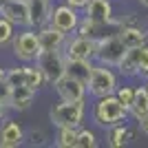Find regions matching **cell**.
<instances>
[{"mask_svg": "<svg viewBox=\"0 0 148 148\" xmlns=\"http://www.w3.org/2000/svg\"><path fill=\"white\" fill-rule=\"evenodd\" d=\"M84 16L95 20L102 27H119L122 22L113 18V5L111 0H88V5L82 9Z\"/></svg>", "mask_w": 148, "mask_h": 148, "instance_id": "obj_10", "label": "cell"}, {"mask_svg": "<svg viewBox=\"0 0 148 148\" xmlns=\"http://www.w3.org/2000/svg\"><path fill=\"white\" fill-rule=\"evenodd\" d=\"M93 122L102 126V128H108V126H115L119 122H126L128 117V108L117 99V95H104V97H97L95 104H93Z\"/></svg>", "mask_w": 148, "mask_h": 148, "instance_id": "obj_1", "label": "cell"}, {"mask_svg": "<svg viewBox=\"0 0 148 148\" xmlns=\"http://www.w3.org/2000/svg\"><path fill=\"white\" fill-rule=\"evenodd\" d=\"M36 93L29 86H11V95H9V108L13 111H27L31 108L33 99H36Z\"/></svg>", "mask_w": 148, "mask_h": 148, "instance_id": "obj_17", "label": "cell"}, {"mask_svg": "<svg viewBox=\"0 0 148 148\" xmlns=\"http://www.w3.org/2000/svg\"><path fill=\"white\" fill-rule=\"evenodd\" d=\"M91 71H93V60H66V75L77 77L84 84L88 82Z\"/></svg>", "mask_w": 148, "mask_h": 148, "instance_id": "obj_20", "label": "cell"}, {"mask_svg": "<svg viewBox=\"0 0 148 148\" xmlns=\"http://www.w3.org/2000/svg\"><path fill=\"white\" fill-rule=\"evenodd\" d=\"M38 33V42L42 51H51V49H64L66 42V33H62L60 29H56L53 25H44L40 29H36Z\"/></svg>", "mask_w": 148, "mask_h": 148, "instance_id": "obj_14", "label": "cell"}, {"mask_svg": "<svg viewBox=\"0 0 148 148\" xmlns=\"http://www.w3.org/2000/svg\"><path fill=\"white\" fill-rule=\"evenodd\" d=\"M64 2H66V5H71L73 9H77V11H82V9L88 5V0H64Z\"/></svg>", "mask_w": 148, "mask_h": 148, "instance_id": "obj_27", "label": "cell"}, {"mask_svg": "<svg viewBox=\"0 0 148 148\" xmlns=\"http://www.w3.org/2000/svg\"><path fill=\"white\" fill-rule=\"evenodd\" d=\"M117 36L122 38V42L126 49H133V47H142V44H146V38H148V31H144L142 27L137 25V22H124L119 25V31Z\"/></svg>", "mask_w": 148, "mask_h": 148, "instance_id": "obj_15", "label": "cell"}, {"mask_svg": "<svg viewBox=\"0 0 148 148\" xmlns=\"http://www.w3.org/2000/svg\"><path fill=\"white\" fill-rule=\"evenodd\" d=\"M80 11L77 9H73L71 5H58L51 9V20H49V25H53L56 29H60L62 33H75L77 31V25H80Z\"/></svg>", "mask_w": 148, "mask_h": 148, "instance_id": "obj_9", "label": "cell"}, {"mask_svg": "<svg viewBox=\"0 0 148 148\" xmlns=\"http://www.w3.org/2000/svg\"><path fill=\"white\" fill-rule=\"evenodd\" d=\"M9 95H11V86L7 82H0V102L2 104H9Z\"/></svg>", "mask_w": 148, "mask_h": 148, "instance_id": "obj_26", "label": "cell"}, {"mask_svg": "<svg viewBox=\"0 0 148 148\" xmlns=\"http://www.w3.org/2000/svg\"><path fill=\"white\" fill-rule=\"evenodd\" d=\"M126 47H124L122 38L117 33H102L97 38V49H95V60L97 64H106V66L117 69V64L122 62Z\"/></svg>", "mask_w": 148, "mask_h": 148, "instance_id": "obj_4", "label": "cell"}, {"mask_svg": "<svg viewBox=\"0 0 148 148\" xmlns=\"http://www.w3.org/2000/svg\"><path fill=\"white\" fill-rule=\"evenodd\" d=\"M25 142V130L18 122L5 119V124L0 126V148H18Z\"/></svg>", "mask_w": 148, "mask_h": 148, "instance_id": "obj_16", "label": "cell"}, {"mask_svg": "<svg viewBox=\"0 0 148 148\" xmlns=\"http://www.w3.org/2000/svg\"><path fill=\"white\" fill-rule=\"evenodd\" d=\"M115 95H117V99L126 106V108H128L130 102H133V97H135V86H128V84L117 86V88H115Z\"/></svg>", "mask_w": 148, "mask_h": 148, "instance_id": "obj_25", "label": "cell"}, {"mask_svg": "<svg viewBox=\"0 0 148 148\" xmlns=\"http://www.w3.org/2000/svg\"><path fill=\"white\" fill-rule=\"evenodd\" d=\"M99 31H102V25H97L95 20L86 18V16H82L75 33H80V36H88V38H99V36H102Z\"/></svg>", "mask_w": 148, "mask_h": 148, "instance_id": "obj_22", "label": "cell"}, {"mask_svg": "<svg viewBox=\"0 0 148 148\" xmlns=\"http://www.w3.org/2000/svg\"><path fill=\"white\" fill-rule=\"evenodd\" d=\"M137 124H139V128H142V133H144V135L148 137V115H146L144 119H139Z\"/></svg>", "mask_w": 148, "mask_h": 148, "instance_id": "obj_28", "label": "cell"}, {"mask_svg": "<svg viewBox=\"0 0 148 148\" xmlns=\"http://www.w3.org/2000/svg\"><path fill=\"white\" fill-rule=\"evenodd\" d=\"M13 29H16V25H11L7 18H2L0 16V47H5V44H9L13 40Z\"/></svg>", "mask_w": 148, "mask_h": 148, "instance_id": "obj_24", "label": "cell"}, {"mask_svg": "<svg viewBox=\"0 0 148 148\" xmlns=\"http://www.w3.org/2000/svg\"><path fill=\"white\" fill-rule=\"evenodd\" d=\"M144 86H146V91H148V82H146V84H144Z\"/></svg>", "mask_w": 148, "mask_h": 148, "instance_id": "obj_32", "label": "cell"}, {"mask_svg": "<svg viewBox=\"0 0 148 148\" xmlns=\"http://www.w3.org/2000/svg\"><path fill=\"white\" fill-rule=\"evenodd\" d=\"M117 86H119V82H117V75H115L113 66L93 64V71L86 82V93L91 97L97 99V97H104V95H113Z\"/></svg>", "mask_w": 148, "mask_h": 148, "instance_id": "obj_3", "label": "cell"}, {"mask_svg": "<svg viewBox=\"0 0 148 148\" xmlns=\"http://www.w3.org/2000/svg\"><path fill=\"white\" fill-rule=\"evenodd\" d=\"M0 16L16 27H29L27 0H0Z\"/></svg>", "mask_w": 148, "mask_h": 148, "instance_id": "obj_12", "label": "cell"}, {"mask_svg": "<svg viewBox=\"0 0 148 148\" xmlns=\"http://www.w3.org/2000/svg\"><path fill=\"white\" fill-rule=\"evenodd\" d=\"M11 44H13V56L18 58L20 62H25V64L36 62L40 51H42L40 49V42H38V33L31 27H27V31L18 33V36H13Z\"/></svg>", "mask_w": 148, "mask_h": 148, "instance_id": "obj_7", "label": "cell"}, {"mask_svg": "<svg viewBox=\"0 0 148 148\" xmlns=\"http://www.w3.org/2000/svg\"><path fill=\"white\" fill-rule=\"evenodd\" d=\"M106 139H108V146L111 148H122L133 139V130L124 122H119V124H115V126H108V137H106Z\"/></svg>", "mask_w": 148, "mask_h": 148, "instance_id": "obj_19", "label": "cell"}, {"mask_svg": "<svg viewBox=\"0 0 148 148\" xmlns=\"http://www.w3.org/2000/svg\"><path fill=\"white\" fill-rule=\"evenodd\" d=\"M146 42H148V38H146Z\"/></svg>", "mask_w": 148, "mask_h": 148, "instance_id": "obj_33", "label": "cell"}, {"mask_svg": "<svg viewBox=\"0 0 148 148\" xmlns=\"http://www.w3.org/2000/svg\"><path fill=\"white\" fill-rule=\"evenodd\" d=\"M97 49V38H88L75 33L71 40L64 42V56L66 60H95Z\"/></svg>", "mask_w": 148, "mask_h": 148, "instance_id": "obj_8", "label": "cell"}, {"mask_svg": "<svg viewBox=\"0 0 148 148\" xmlns=\"http://www.w3.org/2000/svg\"><path fill=\"white\" fill-rule=\"evenodd\" d=\"M29 7V27L31 29H40V27L49 25L51 20V0H27Z\"/></svg>", "mask_w": 148, "mask_h": 148, "instance_id": "obj_13", "label": "cell"}, {"mask_svg": "<svg viewBox=\"0 0 148 148\" xmlns=\"http://www.w3.org/2000/svg\"><path fill=\"white\" fill-rule=\"evenodd\" d=\"M128 115L135 122H139V119H144L148 115V91H146V86L135 88V97H133V102L128 106Z\"/></svg>", "mask_w": 148, "mask_h": 148, "instance_id": "obj_18", "label": "cell"}, {"mask_svg": "<svg viewBox=\"0 0 148 148\" xmlns=\"http://www.w3.org/2000/svg\"><path fill=\"white\" fill-rule=\"evenodd\" d=\"M97 137L88 128H77V139H75V148H97Z\"/></svg>", "mask_w": 148, "mask_h": 148, "instance_id": "obj_23", "label": "cell"}, {"mask_svg": "<svg viewBox=\"0 0 148 148\" xmlns=\"http://www.w3.org/2000/svg\"><path fill=\"white\" fill-rule=\"evenodd\" d=\"M137 2H139L142 7H146V9H148V0H137Z\"/></svg>", "mask_w": 148, "mask_h": 148, "instance_id": "obj_31", "label": "cell"}, {"mask_svg": "<svg viewBox=\"0 0 148 148\" xmlns=\"http://www.w3.org/2000/svg\"><path fill=\"white\" fill-rule=\"evenodd\" d=\"M7 111H9V104H2V102H0V122L7 119Z\"/></svg>", "mask_w": 148, "mask_h": 148, "instance_id": "obj_29", "label": "cell"}, {"mask_svg": "<svg viewBox=\"0 0 148 148\" xmlns=\"http://www.w3.org/2000/svg\"><path fill=\"white\" fill-rule=\"evenodd\" d=\"M84 115H86V99H80V102H66V99H60V104H56L49 113L51 124L60 128V126H73V128H80L82 122H84Z\"/></svg>", "mask_w": 148, "mask_h": 148, "instance_id": "obj_2", "label": "cell"}, {"mask_svg": "<svg viewBox=\"0 0 148 148\" xmlns=\"http://www.w3.org/2000/svg\"><path fill=\"white\" fill-rule=\"evenodd\" d=\"M56 93L60 99H66V102H80V99H86V84L80 82L77 77H71V75H62L60 80L53 84Z\"/></svg>", "mask_w": 148, "mask_h": 148, "instance_id": "obj_11", "label": "cell"}, {"mask_svg": "<svg viewBox=\"0 0 148 148\" xmlns=\"http://www.w3.org/2000/svg\"><path fill=\"white\" fill-rule=\"evenodd\" d=\"M119 73L126 77H135V75H148V42L142 47H133L126 49L122 62L117 64Z\"/></svg>", "mask_w": 148, "mask_h": 148, "instance_id": "obj_6", "label": "cell"}, {"mask_svg": "<svg viewBox=\"0 0 148 148\" xmlns=\"http://www.w3.org/2000/svg\"><path fill=\"white\" fill-rule=\"evenodd\" d=\"M75 139H77V128H73V126H60L56 133L53 144L58 148H75Z\"/></svg>", "mask_w": 148, "mask_h": 148, "instance_id": "obj_21", "label": "cell"}, {"mask_svg": "<svg viewBox=\"0 0 148 148\" xmlns=\"http://www.w3.org/2000/svg\"><path fill=\"white\" fill-rule=\"evenodd\" d=\"M5 75H7V71L2 66H0V82H5Z\"/></svg>", "mask_w": 148, "mask_h": 148, "instance_id": "obj_30", "label": "cell"}, {"mask_svg": "<svg viewBox=\"0 0 148 148\" xmlns=\"http://www.w3.org/2000/svg\"><path fill=\"white\" fill-rule=\"evenodd\" d=\"M36 64H38V69L42 71L47 84H51V86L66 73V56H64V51H62V49L40 51Z\"/></svg>", "mask_w": 148, "mask_h": 148, "instance_id": "obj_5", "label": "cell"}]
</instances>
